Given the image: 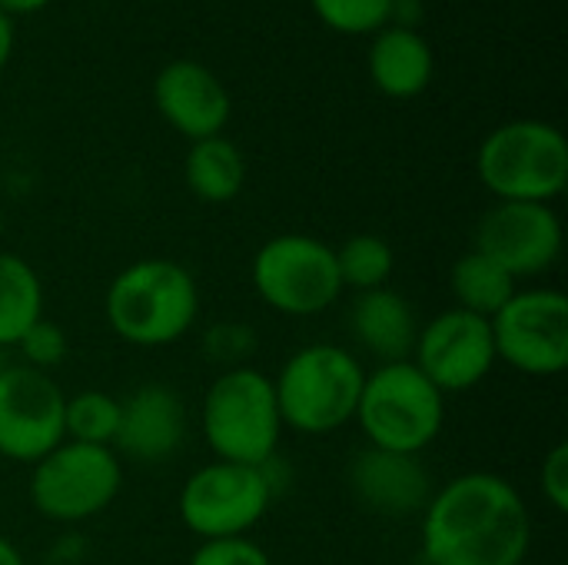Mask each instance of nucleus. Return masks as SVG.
I'll return each mask as SVG.
<instances>
[{"instance_id": "obj_1", "label": "nucleus", "mask_w": 568, "mask_h": 565, "mask_svg": "<svg viewBox=\"0 0 568 565\" xmlns=\"http://www.w3.org/2000/svg\"><path fill=\"white\" fill-rule=\"evenodd\" d=\"M419 519L426 565H523L532 546L523 493L483 470L443 483Z\"/></svg>"}, {"instance_id": "obj_2", "label": "nucleus", "mask_w": 568, "mask_h": 565, "mask_svg": "<svg viewBox=\"0 0 568 565\" xmlns=\"http://www.w3.org/2000/svg\"><path fill=\"white\" fill-rule=\"evenodd\" d=\"M103 316L113 336L130 346H173L193 330L200 316V286L183 263L146 256L123 266L110 280Z\"/></svg>"}, {"instance_id": "obj_3", "label": "nucleus", "mask_w": 568, "mask_h": 565, "mask_svg": "<svg viewBox=\"0 0 568 565\" xmlns=\"http://www.w3.org/2000/svg\"><path fill=\"white\" fill-rule=\"evenodd\" d=\"M273 380L283 430L303 436H329L356 420L366 370L356 353L333 343L296 350Z\"/></svg>"}, {"instance_id": "obj_4", "label": "nucleus", "mask_w": 568, "mask_h": 565, "mask_svg": "<svg viewBox=\"0 0 568 565\" xmlns=\"http://www.w3.org/2000/svg\"><path fill=\"white\" fill-rule=\"evenodd\" d=\"M200 430L210 453L223 463H273L283 440L273 380L256 366L223 370L200 403Z\"/></svg>"}, {"instance_id": "obj_5", "label": "nucleus", "mask_w": 568, "mask_h": 565, "mask_svg": "<svg viewBox=\"0 0 568 565\" xmlns=\"http://www.w3.org/2000/svg\"><path fill=\"white\" fill-rule=\"evenodd\" d=\"M476 173L499 203H552L568 186L566 133L546 120H509L479 143Z\"/></svg>"}, {"instance_id": "obj_6", "label": "nucleus", "mask_w": 568, "mask_h": 565, "mask_svg": "<svg viewBox=\"0 0 568 565\" xmlns=\"http://www.w3.org/2000/svg\"><path fill=\"white\" fill-rule=\"evenodd\" d=\"M356 423L366 446L419 456L446 423V396L416 370L413 360L379 363L363 380Z\"/></svg>"}, {"instance_id": "obj_7", "label": "nucleus", "mask_w": 568, "mask_h": 565, "mask_svg": "<svg viewBox=\"0 0 568 565\" xmlns=\"http://www.w3.org/2000/svg\"><path fill=\"white\" fill-rule=\"evenodd\" d=\"M123 486V463L110 446L63 440L30 473V506L50 523H87L113 506Z\"/></svg>"}, {"instance_id": "obj_8", "label": "nucleus", "mask_w": 568, "mask_h": 565, "mask_svg": "<svg viewBox=\"0 0 568 565\" xmlns=\"http://www.w3.org/2000/svg\"><path fill=\"white\" fill-rule=\"evenodd\" d=\"M250 276L256 296L283 316H316L343 296L336 250L306 233L266 240L253 256Z\"/></svg>"}, {"instance_id": "obj_9", "label": "nucleus", "mask_w": 568, "mask_h": 565, "mask_svg": "<svg viewBox=\"0 0 568 565\" xmlns=\"http://www.w3.org/2000/svg\"><path fill=\"white\" fill-rule=\"evenodd\" d=\"M276 483L266 466L213 460L186 476L176 509L183 526L203 539L250 536L273 503Z\"/></svg>"}, {"instance_id": "obj_10", "label": "nucleus", "mask_w": 568, "mask_h": 565, "mask_svg": "<svg viewBox=\"0 0 568 565\" xmlns=\"http://www.w3.org/2000/svg\"><path fill=\"white\" fill-rule=\"evenodd\" d=\"M496 360L526 376H559L568 366V300L559 290H516L489 320Z\"/></svg>"}, {"instance_id": "obj_11", "label": "nucleus", "mask_w": 568, "mask_h": 565, "mask_svg": "<svg viewBox=\"0 0 568 565\" xmlns=\"http://www.w3.org/2000/svg\"><path fill=\"white\" fill-rule=\"evenodd\" d=\"M67 396L50 373L10 363L0 373V456L13 463H40L63 436Z\"/></svg>"}, {"instance_id": "obj_12", "label": "nucleus", "mask_w": 568, "mask_h": 565, "mask_svg": "<svg viewBox=\"0 0 568 565\" xmlns=\"http://www.w3.org/2000/svg\"><path fill=\"white\" fill-rule=\"evenodd\" d=\"M409 360L443 396L476 390L499 363L493 323L453 306L419 326Z\"/></svg>"}, {"instance_id": "obj_13", "label": "nucleus", "mask_w": 568, "mask_h": 565, "mask_svg": "<svg viewBox=\"0 0 568 565\" xmlns=\"http://www.w3.org/2000/svg\"><path fill=\"white\" fill-rule=\"evenodd\" d=\"M516 283L542 276L562 256V223L552 203H496L476 226V246Z\"/></svg>"}, {"instance_id": "obj_14", "label": "nucleus", "mask_w": 568, "mask_h": 565, "mask_svg": "<svg viewBox=\"0 0 568 565\" xmlns=\"http://www.w3.org/2000/svg\"><path fill=\"white\" fill-rule=\"evenodd\" d=\"M186 403L176 390L163 383H143L126 400H120V426L113 436V453L130 463L160 466L173 460L186 443Z\"/></svg>"}, {"instance_id": "obj_15", "label": "nucleus", "mask_w": 568, "mask_h": 565, "mask_svg": "<svg viewBox=\"0 0 568 565\" xmlns=\"http://www.w3.org/2000/svg\"><path fill=\"white\" fill-rule=\"evenodd\" d=\"M346 483L363 509L386 519L423 516L436 493L433 476L419 456L389 453L376 446H363L359 453H353L346 466Z\"/></svg>"}, {"instance_id": "obj_16", "label": "nucleus", "mask_w": 568, "mask_h": 565, "mask_svg": "<svg viewBox=\"0 0 568 565\" xmlns=\"http://www.w3.org/2000/svg\"><path fill=\"white\" fill-rule=\"evenodd\" d=\"M153 103L160 117L190 143L220 137L230 123L233 100L223 80L200 60H170L153 80Z\"/></svg>"}, {"instance_id": "obj_17", "label": "nucleus", "mask_w": 568, "mask_h": 565, "mask_svg": "<svg viewBox=\"0 0 568 565\" xmlns=\"http://www.w3.org/2000/svg\"><path fill=\"white\" fill-rule=\"evenodd\" d=\"M349 333L379 363H399L413 356L419 323L406 296H399L393 286H379L356 293L349 306Z\"/></svg>"}, {"instance_id": "obj_18", "label": "nucleus", "mask_w": 568, "mask_h": 565, "mask_svg": "<svg viewBox=\"0 0 568 565\" xmlns=\"http://www.w3.org/2000/svg\"><path fill=\"white\" fill-rule=\"evenodd\" d=\"M369 80L393 100L419 97L436 77V57L423 33L413 27H383L369 43Z\"/></svg>"}, {"instance_id": "obj_19", "label": "nucleus", "mask_w": 568, "mask_h": 565, "mask_svg": "<svg viewBox=\"0 0 568 565\" xmlns=\"http://www.w3.org/2000/svg\"><path fill=\"white\" fill-rule=\"evenodd\" d=\"M183 180L186 190L203 200V203H230L240 196L243 183H246V157L243 150L220 137H206L196 140L183 160Z\"/></svg>"}, {"instance_id": "obj_20", "label": "nucleus", "mask_w": 568, "mask_h": 565, "mask_svg": "<svg viewBox=\"0 0 568 565\" xmlns=\"http://www.w3.org/2000/svg\"><path fill=\"white\" fill-rule=\"evenodd\" d=\"M449 290H453L459 310L476 313L483 320H493L516 296L519 283L496 260H489L479 250H469L453 263Z\"/></svg>"}, {"instance_id": "obj_21", "label": "nucleus", "mask_w": 568, "mask_h": 565, "mask_svg": "<svg viewBox=\"0 0 568 565\" xmlns=\"http://www.w3.org/2000/svg\"><path fill=\"white\" fill-rule=\"evenodd\" d=\"M37 320H43L37 270L17 253H0V350H13Z\"/></svg>"}, {"instance_id": "obj_22", "label": "nucleus", "mask_w": 568, "mask_h": 565, "mask_svg": "<svg viewBox=\"0 0 568 565\" xmlns=\"http://www.w3.org/2000/svg\"><path fill=\"white\" fill-rule=\"evenodd\" d=\"M336 266H339L343 290L369 293V290L389 286V276L396 270V253L383 236L356 233L336 250Z\"/></svg>"}, {"instance_id": "obj_23", "label": "nucleus", "mask_w": 568, "mask_h": 565, "mask_svg": "<svg viewBox=\"0 0 568 565\" xmlns=\"http://www.w3.org/2000/svg\"><path fill=\"white\" fill-rule=\"evenodd\" d=\"M120 426V400L103 390H80L67 396L63 406V436L87 446H113Z\"/></svg>"}, {"instance_id": "obj_24", "label": "nucleus", "mask_w": 568, "mask_h": 565, "mask_svg": "<svg viewBox=\"0 0 568 565\" xmlns=\"http://www.w3.org/2000/svg\"><path fill=\"white\" fill-rule=\"evenodd\" d=\"M310 3L329 30L349 37L379 33L396 10V0H310Z\"/></svg>"}, {"instance_id": "obj_25", "label": "nucleus", "mask_w": 568, "mask_h": 565, "mask_svg": "<svg viewBox=\"0 0 568 565\" xmlns=\"http://www.w3.org/2000/svg\"><path fill=\"white\" fill-rule=\"evenodd\" d=\"M256 353V333L246 323H216L203 333V356L210 363L223 370H236V366H250L246 360Z\"/></svg>"}, {"instance_id": "obj_26", "label": "nucleus", "mask_w": 568, "mask_h": 565, "mask_svg": "<svg viewBox=\"0 0 568 565\" xmlns=\"http://www.w3.org/2000/svg\"><path fill=\"white\" fill-rule=\"evenodd\" d=\"M13 350L20 353L23 366L40 370V373H50L53 366H60V363L67 360V333H63L57 323H50V320L43 316V320H37V323L20 336V343H17Z\"/></svg>"}, {"instance_id": "obj_27", "label": "nucleus", "mask_w": 568, "mask_h": 565, "mask_svg": "<svg viewBox=\"0 0 568 565\" xmlns=\"http://www.w3.org/2000/svg\"><path fill=\"white\" fill-rule=\"evenodd\" d=\"M186 565H273V559L250 536H230V539H203Z\"/></svg>"}, {"instance_id": "obj_28", "label": "nucleus", "mask_w": 568, "mask_h": 565, "mask_svg": "<svg viewBox=\"0 0 568 565\" xmlns=\"http://www.w3.org/2000/svg\"><path fill=\"white\" fill-rule=\"evenodd\" d=\"M542 496L556 513H568V443H556L539 466Z\"/></svg>"}, {"instance_id": "obj_29", "label": "nucleus", "mask_w": 568, "mask_h": 565, "mask_svg": "<svg viewBox=\"0 0 568 565\" xmlns=\"http://www.w3.org/2000/svg\"><path fill=\"white\" fill-rule=\"evenodd\" d=\"M10 53H13V20L0 10V70L7 67Z\"/></svg>"}, {"instance_id": "obj_30", "label": "nucleus", "mask_w": 568, "mask_h": 565, "mask_svg": "<svg viewBox=\"0 0 568 565\" xmlns=\"http://www.w3.org/2000/svg\"><path fill=\"white\" fill-rule=\"evenodd\" d=\"M50 0H0V10L13 20L17 13H37V10H43Z\"/></svg>"}, {"instance_id": "obj_31", "label": "nucleus", "mask_w": 568, "mask_h": 565, "mask_svg": "<svg viewBox=\"0 0 568 565\" xmlns=\"http://www.w3.org/2000/svg\"><path fill=\"white\" fill-rule=\"evenodd\" d=\"M0 565H27L23 553L7 536H0Z\"/></svg>"}, {"instance_id": "obj_32", "label": "nucleus", "mask_w": 568, "mask_h": 565, "mask_svg": "<svg viewBox=\"0 0 568 565\" xmlns=\"http://www.w3.org/2000/svg\"><path fill=\"white\" fill-rule=\"evenodd\" d=\"M7 366H10V360H7V350H0V373H3Z\"/></svg>"}]
</instances>
